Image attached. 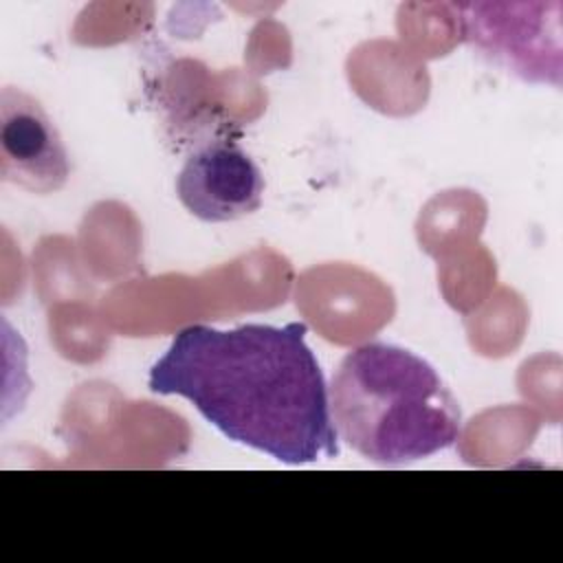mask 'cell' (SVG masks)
<instances>
[{"mask_svg": "<svg viewBox=\"0 0 563 563\" xmlns=\"http://www.w3.org/2000/svg\"><path fill=\"white\" fill-rule=\"evenodd\" d=\"M561 2L462 4V33L484 57L530 84L563 81Z\"/></svg>", "mask_w": 563, "mask_h": 563, "instance_id": "3957f363", "label": "cell"}, {"mask_svg": "<svg viewBox=\"0 0 563 563\" xmlns=\"http://www.w3.org/2000/svg\"><path fill=\"white\" fill-rule=\"evenodd\" d=\"M339 440L361 457L402 464L429 457L460 438V402L438 369L383 341L347 352L328 387Z\"/></svg>", "mask_w": 563, "mask_h": 563, "instance_id": "7a4b0ae2", "label": "cell"}, {"mask_svg": "<svg viewBox=\"0 0 563 563\" xmlns=\"http://www.w3.org/2000/svg\"><path fill=\"white\" fill-rule=\"evenodd\" d=\"M0 176L31 194H55L70 178V156L44 106L22 88L0 92Z\"/></svg>", "mask_w": 563, "mask_h": 563, "instance_id": "277c9868", "label": "cell"}, {"mask_svg": "<svg viewBox=\"0 0 563 563\" xmlns=\"http://www.w3.org/2000/svg\"><path fill=\"white\" fill-rule=\"evenodd\" d=\"M264 174L257 163L229 139L191 152L176 178L180 205L202 222H233L255 213L264 198Z\"/></svg>", "mask_w": 563, "mask_h": 563, "instance_id": "5b68a950", "label": "cell"}, {"mask_svg": "<svg viewBox=\"0 0 563 563\" xmlns=\"http://www.w3.org/2000/svg\"><path fill=\"white\" fill-rule=\"evenodd\" d=\"M306 323L183 328L147 385L187 398L229 440L286 464L339 455L321 365Z\"/></svg>", "mask_w": 563, "mask_h": 563, "instance_id": "6da1fadb", "label": "cell"}]
</instances>
